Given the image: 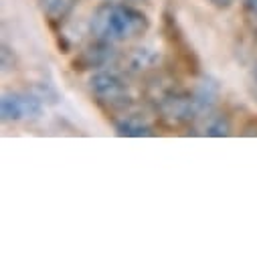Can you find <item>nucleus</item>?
<instances>
[]
</instances>
